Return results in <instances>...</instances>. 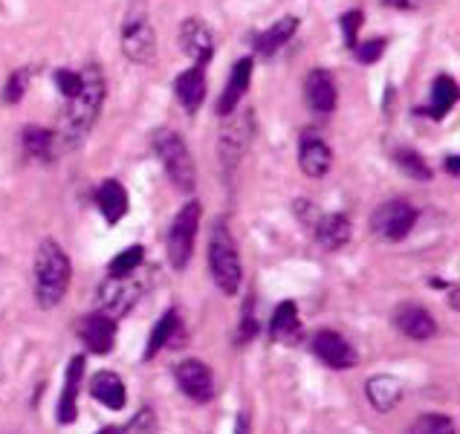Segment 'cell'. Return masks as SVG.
<instances>
[{
    "label": "cell",
    "mask_w": 460,
    "mask_h": 434,
    "mask_svg": "<svg viewBox=\"0 0 460 434\" xmlns=\"http://www.w3.org/2000/svg\"><path fill=\"white\" fill-rule=\"evenodd\" d=\"M362 23H365V12H362V9H350V12H345V15L339 18V26H341V38H345V47H348V49L357 47Z\"/></svg>",
    "instance_id": "36"
},
{
    "label": "cell",
    "mask_w": 460,
    "mask_h": 434,
    "mask_svg": "<svg viewBox=\"0 0 460 434\" xmlns=\"http://www.w3.org/2000/svg\"><path fill=\"white\" fill-rule=\"evenodd\" d=\"M96 206L104 217V223H111L116 226L130 208V197H128V189L122 186L119 180H104L102 186L96 189Z\"/></svg>",
    "instance_id": "25"
},
{
    "label": "cell",
    "mask_w": 460,
    "mask_h": 434,
    "mask_svg": "<svg viewBox=\"0 0 460 434\" xmlns=\"http://www.w3.org/2000/svg\"><path fill=\"white\" fill-rule=\"evenodd\" d=\"M455 104H457V82H455V75L440 73L435 82H431L429 104L417 108V116H426V120L440 122V120H446V116L452 113Z\"/></svg>",
    "instance_id": "22"
},
{
    "label": "cell",
    "mask_w": 460,
    "mask_h": 434,
    "mask_svg": "<svg viewBox=\"0 0 460 434\" xmlns=\"http://www.w3.org/2000/svg\"><path fill=\"white\" fill-rule=\"evenodd\" d=\"M333 165V151L315 130H305L298 139V168L305 171L307 177L319 180L324 177Z\"/></svg>",
    "instance_id": "17"
},
{
    "label": "cell",
    "mask_w": 460,
    "mask_h": 434,
    "mask_svg": "<svg viewBox=\"0 0 460 434\" xmlns=\"http://www.w3.org/2000/svg\"><path fill=\"white\" fill-rule=\"evenodd\" d=\"M177 41H180V49L186 52L189 61L197 64V67H206V64L215 58V35L206 26V21H200V18L182 21Z\"/></svg>",
    "instance_id": "15"
},
{
    "label": "cell",
    "mask_w": 460,
    "mask_h": 434,
    "mask_svg": "<svg viewBox=\"0 0 460 434\" xmlns=\"http://www.w3.org/2000/svg\"><path fill=\"white\" fill-rule=\"evenodd\" d=\"M383 4L388 6V9H400V12H414V9H420L426 4V0H383Z\"/></svg>",
    "instance_id": "38"
},
{
    "label": "cell",
    "mask_w": 460,
    "mask_h": 434,
    "mask_svg": "<svg viewBox=\"0 0 460 434\" xmlns=\"http://www.w3.org/2000/svg\"><path fill=\"white\" fill-rule=\"evenodd\" d=\"M258 134V122H255V111L252 108H238L232 116H226V125L220 130V139H217V154H220V163L226 168H234L243 154L249 151Z\"/></svg>",
    "instance_id": "6"
},
{
    "label": "cell",
    "mask_w": 460,
    "mask_h": 434,
    "mask_svg": "<svg viewBox=\"0 0 460 434\" xmlns=\"http://www.w3.org/2000/svg\"><path fill=\"white\" fill-rule=\"evenodd\" d=\"M365 397L367 405L379 414H388L394 405L402 400V383L391 374H376L365 379Z\"/></svg>",
    "instance_id": "23"
},
{
    "label": "cell",
    "mask_w": 460,
    "mask_h": 434,
    "mask_svg": "<svg viewBox=\"0 0 460 434\" xmlns=\"http://www.w3.org/2000/svg\"><path fill=\"white\" fill-rule=\"evenodd\" d=\"M258 333H261V322L255 313V296L249 293L241 307V322H238V331H234V345H249V341L258 339Z\"/></svg>",
    "instance_id": "32"
},
{
    "label": "cell",
    "mask_w": 460,
    "mask_h": 434,
    "mask_svg": "<svg viewBox=\"0 0 460 434\" xmlns=\"http://www.w3.org/2000/svg\"><path fill=\"white\" fill-rule=\"evenodd\" d=\"M394 165H397L405 177H411V180H423L429 182L431 180V168L426 163V156L414 151V148H397L394 151Z\"/></svg>",
    "instance_id": "30"
},
{
    "label": "cell",
    "mask_w": 460,
    "mask_h": 434,
    "mask_svg": "<svg viewBox=\"0 0 460 434\" xmlns=\"http://www.w3.org/2000/svg\"><path fill=\"white\" fill-rule=\"evenodd\" d=\"M96 434H119V429H116V426H104V429L96 431Z\"/></svg>",
    "instance_id": "41"
},
{
    "label": "cell",
    "mask_w": 460,
    "mask_h": 434,
    "mask_svg": "<svg viewBox=\"0 0 460 434\" xmlns=\"http://www.w3.org/2000/svg\"><path fill=\"white\" fill-rule=\"evenodd\" d=\"M87 379V353H75L64 371V385L56 403V420L58 426H73L78 417V397H82V385Z\"/></svg>",
    "instance_id": "13"
},
{
    "label": "cell",
    "mask_w": 460,
    "mask_h": 434,
    "mask_svg": "<svg viewBox=\"0 0 460 434\" xmlns=\"http://www.w3.org/2000/svg\"><path fill=\"white\" fill-rule=\"evenodd\" d=\"M87 391L93 403L104 405L108 412H125L128 405V385L116 371H96L87 379Z\"/></svg>",
    "instance_id": "20"
},
{
    "label": "cell",
    "mask_w": 460,
    "mask_h": 434,
    "mask_svg": "<svg viewBox=\"0 0 460 434\" xmlns=\"http://www.w3.org/2000/svg\"><path fill=\"white\" fill-rule=\"evenodd\" d=\"M122 52L137 67H151L156 61V35L146 9H134L122 23Z\"/></svg>",
    "instance_id": "7"
},
{
    "label": "cell",
    "mask_w": 460,
    "mask_h": 434,
    "mask_svg": "<svg viewBox=\"0 0 460 434\" xmlns=\"http://www.w3.org/2000/svg\"><path fill=\"white\" fill-rule=\"evenodd\" d=\"M21 148L30 160L38 163H52L56 160V148H58V139H56V130L41 128V125H26L21 130Z\"/></svg>",
    "instance_id": "27"
},
{
    "label": "cell",
    "mask_w": 460,
    "mask_h": 434,
    "mask_svg": "<svg viewBox=\"0 0 460 434\" xmlns=\"http://www.w3.org/2000/svg\"><path fill=\"white\" fill-rule=\"evenodd\" d=\"M52 82H56L58 93L64 96V102L73 99L78 90H82V73H73L67 67H58L56 73H52Z\"/></svg>",
    "instance_id": "37"
},
{
    "label": "cell",
    "mask_w": 460,
    "mask_h": 434,
    "mask_svg": "<svg viewBox=\"0 0 460 434\" xmlns=\"http://www.w3.org/2000/svg\"><path fill=\"white\" fill-rule=\"evenodd\" d=\"M420 212L409 200H388L371 215V232L385 244L405 241L417 226Z\"/></svg>",
    "instance_id": "8"
},
{
    "label": "cell",
    "mask_w": 460,
    "mask_h": 434,
    "mask_svg": "<svg viewBox=\"0 0 460 434\" xmlns=\"http://www.w3.org/2000/svg\"><path fill=\"white\" fill-rule=\"evenodd\" d=\"M174 383L180 394H186L197 405H206L215 400V374H212V368L197 357H186L174 365Z\"/></svg>",
    "instance_id": "11"
},
{
    "label": "cell",
    "mask_w": 460,
    "mask_h": 434,
    "mask_svg": "<svg viewBox=\"0 0 460 434\" xmlns=\"http://www.w3.org/2000/svg\"><path fill=\"white\" fill-rule=\"evenodd\" d=\"M146 279H139L137 272L122 275V279H104L96 289V301L99 310L113 315L116 322L122 319L125 313L134 310V305L139 301V296L146 293Z\"/></svg>",
    "instance_id": "9"
},
{
    "label": "cell",
    "mask_w": 460,
    "mask_h": 434,
    "mask_svg": "<svg viewBox=\"0 0 460 434\" xmlns=\"http://www.w3.org/2000/svg\"><path fill=\"white\" fill-rule=\"evenodd\" d=\"M298 32V18L296 15H284L275 21L270 30H264L258 38H255V52L261 58H270L275 56L284 44H290V38Z\"/></svg>",
    "instance_id": "28"
},
{
    "label": "cell",
    "mask_w": 460,
    "mask_h": 434,
    "mask_svg": "<svg viewBox=\"0 0 460 434\" xmlns=\"http://www.w3.org/2000/svg\"><path fill=\"white\" fill-rule=\"evenodd\" d=\"M104 96H108L104 73L96 64H90L82 73V90H78L73 99H67V104H64V111H61L58 130H56V139L61 148H78V145L90 137V130L99 122Z\"/></svg>",
    "instance_id": "1"
},
{
    "label": "cell",
    "mask_w": 460,
    "mask_h": 434,
    "mask_svg": "<svg viewBox=\"0 0 460 434\" xmlns=\"http://www.w3.org/2000/svg\"><path fill=\"white\" fill-rule=\"evenodd\" d=\"M313 235H315V244L322 249H327V252H339V249H345L350 241L353 223L345 212H331V215H322L315 220Z\"/></svg>",
    "instance_id": "21"
},
{
    "label": "cell",
    "mask_w": 460,
    "mask_h": 434,
    "mask_svg": "<svg viewBox=\"0 0 460 434\" xmlns=\"http://www.w3.org/2000/svg\"><path fill=\"white\" fill-rule=\"evenodd\" d=\"M234 434H249V414L241 412L238 417H234Z\"/></svg>",
    "instance_id": "39"
},
{
    "label": "cell",
    "mask_w": 460,
    "mask_h": 434,
    "mask_svg": "<svg viewBox=\"0 0 460 434\" xmlns=\"http://www.w3.org/2000/svg\"><path fill=\"white\" fill-rule=\"evenodd\" d=\"M385 47H388V38H367V41H357V47L350 52L359 64H374L385 56Z\"/></svg>",
    "instance_id": "35"
},
{
    "label": "cell",
    "mask_w": 460,
    "mask_h": 434,
    "mask_svg": "<svg viewBox=\"0 0 460 434\" xmlns=\"http://www.w3.org/2000/svg\"><path fill=\"white\" fill-rule=\"evenodd\" d=\"M405 434H457V423L443 412H426L405 429Z\"/></svg>",
    "instance_id": "29"
},
{
    "label": "cell",
    "mask_w": 460,
    "mask_h": 434,
    "mask_svg": "<svg viewBox=\"0 0 460 434\" xmlns=\"http://www.w3.org/2000/svg\"><path fill=\"white\" fill-rule=\"evenodd\" d=\"M305 102L315 116H331L339 104L336 78L324 67H313L305 78Z\"/></svg>",
    "instance_id": "16"
},
{
    "label": "cell",
    "mask_w": 460,
    "mask_h": 434,
    "mask_svg": "<svg viewBox=\"0 0 460 434\" xmlns=\"http://www.w3.org/2000/svg\"><path fill=\"white\" fill-rule=\"evenodd\" d=\"M200 220H203V203L200 200H189L174 215V220H171L168 235H165V252H168L171 270L182 272L191 264L197 232H200Z\"/></svg>",
    "instance_id": "5"
},
{
    "label": "cell",
    "mask_w": 460,
    "mask_h": 434,
    "mask_svg": "<svg viewBox=\"0 0 460 434\" xmlns=\"http://www.w3.org/2000/svg\"><path fill=\"white\" fill-rule=\"evenodd\" d=\"M446 171H449L452 177H457V174H460V156H457V154L446 156Z\"/></svg>",
    "instance_id": "40"
},
{
    "label": "cell",
    "mask_w": 460,
    "mask_h": 434,
    "mask_svg": "<svg viewBox=\"0 0 460 434\" xmlns=\"http://www.w3.org/2000/svg\"><path fill=\"white\" fill-rule=\"evenodd\" d=\"M182 339H186V324H182V315H180L177 307H168L151 327L148 345H146V350H142V362H154L163 350L177 348Z\"/></svg>",
    "instance_id": "14"
},
{
    "label": "cell",
    "mask_w": 460,
    "mask_h": 434,
    "mask_svg": "<svg viewBox=\"0 0 460 434\" xmlns=\"http://www.w3.org/2000/svg\"><path fill=\"white\" fill-rule=\"evenodd\" d=\"M252 70H255V61L249 56L241 58V61H234V67L229 73V82H226V87H223V93L217 99V116H220V120H226V116H232L234 111L241 108L246 90H249V84H252Z\"/></svg>",
    "instance_id": "19"
},
{
    "label": "cell",
    "mask_w": 460,
    "mask_h": 434,
    "mask_svg": "<svg viewBox=\"0 0 460 434\" xmlns=\"http://www.w3.org/2000/svg\"><path fill=\"white\" fill-rule=\"evenodd\" d=\"M119 434H160V420H156V412L151 405L139 409L134 417L128 420V426Z\"/></svg>",
    "instance_id": "34"
},
{
    "label": "cell",
    "mask_w": 460,
    "mask_h": 434,
    "mask_svg": "<svg viewBox=\"0 0 460 434\" xmlns=\"http://www.w3.org/2000/svg\"><path fill=\"white\" fill-rule=\"evenodd\" d=\"M174 96L189 113H197L206 102V67L191 64L189 70H182L174 78Z\"/></svg>",
    "instance_id": "24"
},
{
    "label": "cell",
    "mask_w": 460,
    "mask_h": 434,
    "mask_svg": "<svg viewBox=\"0 0 460 434\" xmlns=\"http://www.w3.org/2000/svg\"><path fill=\"white\" fill-rule=\"evenodd\" d=\"M208 272L223 296H238L243 284V264L238 244L232 238L229 220L215 217L212 220V238H208Z\"/></svg>",
    "instance_id": "3"
},
{
    "label": "cell",
    "mask_w": 460,
    "mask_h": 434,
    "mask_svg": "<svg viewBox=\"0 0 460 434\" xmlns=\"http://www.w3.org/2000/svg\"><path fill=\"white\" fill-rule=\"evenodd\" d=\"M116 339H119V322L108 313H90L78 322V341L87 348V353L93 357H111L116 348Z\"/></svg>",
    "instance_id": "12"
},
{
    "label": "cell",
    "mask_w": 460,
    "mask_h": 434,
    "mask_svg": "<svg viewBox=\"0 0 460 434\" xmlns=\"http://www.w3.org/2000/svg\"><path fill=\"white\" fill-rule=\"evenodd\" d=\"M142 264H146V246L134 244V246L122 249V252L108 264V279H122V275L137 272Z\"/></svg>",
    "instance_id": "31"
},
{
    "label": "cell",
    "mask_w": 460,
    "mask_h": 434,
    "mask_svg": "<svg viewBox=\"0 0 460 434\" xmlns=\"http://www.w3.org/2000/svg\"><path fill=\"white\" fill-rule=\"evenodd\" d=\"M26 90H30V70H26V67L12 70L9 78L4 82V102L6 104H21L23 96H26Z\"/></svg>",
    "instance_id": "33"
},
{
    "label": "cell",
    "mask_w": 460,
    "mask_h": 434,
    "mask_svg": "<svg viewBox=\"0 0 460 434\" xmlns=\"http://www.w3.org/2000/svg\"><path fill=\"white\" fill-rule=\"evenodd\" d=\"M270 339L272 341H287V345H298L301 341V319L296 301H281L270 315Z\"/></svg>",
    "instance_id": "26"
},
{
    "label": "cell",
    "mask_w": 460,
    "mask_h": 434,
    "mask_svg": "<svg viewBox=\"0 0 460 434\" xmlns=\"http://www.w3.org/2000/svg\"><path fill=\"white\" fill-rule=\"evenodd\" d=\"M310 350H313V357L331 368V371H350V368H357L359 362V353L350 345V339H345L339 331H331V327H322V331L313 333Z\"/></svg>",
    "instance_id": "10"
},
{
    "label": "cell",
    "mask_w": 460,
    "mask_h": 434,
    "mask_svg": "<svg viewBox=\"0 0 460 434\" xmlns=\"http://www.w3.org/2000/svg\"><path fill=\"white\" fill-rule=\"evenodd\" d=\"M154 154L160 156V163L165 168V174L171 180V186L177 191H194L197 186V165H194V156L189 151L186 139H182L177 130L163 128L154 134Z\"/></svg>",
    "instance_id": "4"
},
{
    "label": "cell",
    "mask_w": 460,
    "mask_h": 434,
    "mask_svg": "<svg viewBox=\"0 0 460 434\" xmlns=\"http://www.w3.org/2000/svg\"><path fill=\"white\" fill-rule=\"evenodd\" d=\"M73 264L70 255L56 238H44L35 249V267H32V293L35 305L41 310H56L70 289Z\"/></svg>",
    "instance_id": "2"
},
{
    "label": "cell",
    "mask_w": 460,
    "mask_h": 434,
    "mask_svg": "<svg viewBox=\"0 0 460 434\" xmlns=\"http://www.w3.org/2000/svg\"><path fill=\"white\" fill-rule=\"evenodd\" d=\"M394 327L411 341H429V339H435L440 331L435 315H431L426 307L411 305V301L397 307V313H394Z\"/></svg>",
    "instance_id": "18"
}]
</instances>
